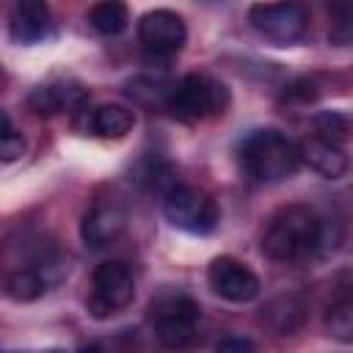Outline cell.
<instances>
[{"label": "cell", "instance_id": "cell-1", "mask_svg": "<svg viewBox=\"0 0 353 353\" xmlns=\"http://www.w3.org/2000/svg\"><path fill=\"white\" fill-rule=\"evenodd\" d=\"M323 240H325V223L317 218V212L306 204H290L270 218L262 234V251L270 259L295 262L323 248Z\"/></svg>", "mask_w": 353, "mask_h": 353}, {"label": "cell", "instance_id": "cell-2", "mask_svg": "<svg viewBox=\"0 0 353 353\" xmlns=\"http://www.w3.org/2000/svg\"><path fill=\"white\" fill-rule=\"evenodd\" d=\"M243 171L256 182H279L298 171V146L279 130H256L237 149Z\"/></svg>", "mask_w": 353, "mask_h": 353}, {"label": "cell", "instance_id": "cell-3", "mask_svg": "<svg viewBox=\"0 0 353 353\" xmlns=\"http://www.w3.org/2000/svg\"><path fill=\"white\" fill-rule=\"evenodd\" d=\"M168 113L179 121H201L210 116L223 113L229 105V91L223 83L207 77V74H185L165 99Z\"/></svg>", "mask_w": 353, "mask_h": 353}, {"label": "cell", "instance_id": "cell-4", "mask_svg": "<svg viewBox=\"0 0 353 353\" xmlns=\"http://www.w3.org/2000/svg\"><path fill=\"white\" fill-rule=\"evenodd\" d=\"M132 298H135V273L127 262L110 259V262H102L94 270L88 312L97 320H105V317L127 309L132 303Z\"/></svg>", "mask_w": 353, "mask_h": 353}, {"label": "cell", "instance_id": "cell-5", "mask_svg": "<svg viewBox=\"0 0 353 353\" xmlns=\"http://www.w3.org/2000/svg\"><path fill=\"white\" fill-rule=\"evenodd\" d=\"M163 212L176 229H185L193 234H207L218 223L215 199L193 185H171L163 193Z\"/></svg>", "mask_w": 353, "mask_h": 353}, {"label": "cell", "instance_id": "cell-6", "mask_svg": "<svg viewBox=\"0 0 353 353\" xmlns=\"http://www.w3.org/2000/svg\"><path fill=\"white\" fill-rule=\"evenodd\" d=\"M157 339L171 347L179 350L185 345H190V339L196 336V325H199V303L188 295H165L160 301L152 303V314H149Z\"/></svg>", "mask_w": 353, "mask_h": 353}, {"label": "cell", "instance_id": "cell-7", "mask_svg": "<svg viewBox=\"0 0 353 353\" xmlns=\"http://www.w3.org/2000/svg\"><path fill=\"white\" fill-rule=\"evenodd\" d=\"M251 25L276 44L298 41L309 28V11L301 3H256L248 11Z\"/></svg>", "mask_w": 353, "mask_h": 353}, {"label": "cell", "instance_id": "cell-8", "mask_svg": "<svg viewBox=\"0 0 353 353\" xmlns=\"http://www.w3.org/2000/svg\"><path fill=\"white\" fill-rule=\"evenodd\" d=\"M138 39L152 55H174L182 50L185 39H188V28L179 14H174L168 8H154L141 17Z\"/></svg>", "mask_w": 353, "mask_h": 353}, {"label": "cell", "instance_id": "cell-9", "mask_svg": "<svg viewBox=\"0 0 353 353\" xmlns=\"http://www.w3.org/2000/svg\"><path fill=\"white\" fill-rule=\"evenodd\" d=\"M207 279H210V287L232 301V303H245V301H254L259 295V279L256 273L243 265L240 259L234 256H218L210 262V270H207Z\"/></svg>", "mask_w": 353, "mask_h": 353}, {"label": "cell", "instance_id": "cell-10", "mask_svg": "<svg viewBox=\"0 0 353 353\" xmlns=\"http://www.w3.org/2000/svg\"><path fill=\"white\" fill-rule=\"evenodd\" d=\"M127 223V212H124V204L113 196H102L97 199L88 212L83 215V223H80V237L85 245L91 248H105L110 245L121 229Z\"/></svg>", "mask_w": 353, "mask_h": 353}, {"label": "cell", "instance_id": "cell-11", "mask_svg": "<svg viewBox=\"0 0 353 353\" xmlns=\"http://www.w3.org/2000/svg\"><path fill=\"white\" fill-rule=\"evenodd\" d=\"M50 30V8L41 0H22L8 17V33L17 44H36Z\"/></svg>", "mask_w": 353, "mask_h": 353}, {"label": "cell", "instance_id": "cell-12", "mask_svg": "<svg viewBox=\"0 0 353 353\" xmlns=\"http://www.w3.org/2000/svg\"><path fill=\"white\" fill-rule=\"evenodd\" d=\"M298 154H301V160L309 168H314L317 174H323L328 179H339L347 171V154H345V149L336 146V143H328V141H323L317 135L306 138L298 146Z\"/></svg>", "mask_w": 353, "mask_h": 353}, {"label": "cell", "instance_id": "cell-13", "mask_svg": "<svg viewBox=\"0 0 353 353\" xmlns=\"http://www.w3.org/2000/svg\"><path fill=\"white\" fill-rule=\"evenodd\" d=\"M88 94L83 85L77 83H52V85H41L30 94V108L36 113H61V110H83Z\"/></svg>", "mask_w": 353, "mask_h": 353}, {"label": "cell", "instance_id": "cell-14", "mask_svg": "<svg viewBox=\"0 0 353 353\" xmlns=\"http://www.w3.org/2000/svg\"><path fill=\"white\" fill-rule=\"evenodd\" d=\"M135 124V113L124 105H99L88 116V127L99 138H124Z\"/></svg>", "mask_w": 353, "mask_h": 353}, {"label": "cell", "instance_id": "cell-15", "mask_svg": "<svg viewBox=\"0 0 353 353\" xmlns=\"http://www.w3.org/2000/svg\"><path fill=\"white\" fill-rule=\"evenodd\" d=\"M88 22H91V28H94L97 33H102V36H119V33L127 28V22H130V11H127L124 3H116V0H110V3H97V6L88 11Z\"/></svg>", "mask_w": 353, "mask_h": 353}, {"label": "cell", "instance_id": "cell-16", "mask_svg": "<svg viewBox=\"0 0 353 353\" xmlns=\"http://www.w3.org/2000/svg\"><path fill=\"white\" fill-rule=\"evenodd\" d=\"M47 287V279H41L39 270H17L6 279V292L14 301H36Z\"/></svg>", "mask_w": 353, "mask_h": 353}, {"label": "cell", "instance_id": "cell-17", "mask_svg": "<svg viewBox=\"0 0 353 353\" xmlns=\"http://www.w3.org/2000/svg\"><path fill=\"white\" fill-rule=\"evenodd\" d=\"M347 132H350V121H347L345 113L328 110V113H320V116L314 119V135L323 138V141H328V143L342 146L345 138H347Z\"/></svg>", "mask_w": 353, "mask_h": 353}, {"label": "cell", "instance_id": "cell-18", "mask_svg": "<svg viewBox=\"0 0 353 353\" xmlns=\"http://www.w3.org/2000/svg\"><path fill=\"white\" fill-rule=\"evenodd\" d=\"M325 328L336 339H342V342H350L353 339V306H350L347 298H342V301H336V303L328 306V312H325Z\"/></svg>", "mask_w": 353, "mask_h": 353}, {"label": "cell", "instance_id": "cell-19", "mask_svg": "<svg viewBox=\"0 0 353 353\" xmlns=\"http://www.w3.org/2000/svg\"><path fill=\"white\" fill-rule=\"evenodd\" d=\"M276 314H279V320H273V328L287 334V331H292L303 320V303L298 298H292V295L281 298V301H273L268 306V317H276Z\"/></svg>", "mask_w": 353, "mask_h": 353}, {"label": "cell", "instance_id": "cell-20", "mask_svg": "<svg viewBox=\"0 0 353 353\" xmlns=\"http://www.w3.org/2000/svg\"><path fill=\"white\" fill-rule=\"evenodd\" d=\"M22 152H25V138H22V132H19V130L11 124V119L0 110V160L11 163V160H17Z\"/></svg>", "mask_w": 353, "mask_h": 353}, {"label": "cell", "instance_id": "cell-21", "mask_svg": "<svg viewBox=\"0 0 353 353\" xmlns=\"http://www.w3.org/2000/svg\"><path fill=\"white\" fill-rule=\"evenodd\" d=\"M331 14H334V22H331L328 39L334 44H350V33H353V28H350V6L339 3V6L331 8Z\"/></svg>", "mask_w": 353, "mask_h": 353}, {"label": "cell", "instance_id": "cell-22", "mask_svg": "<svg viewBox=\"0 0 353 353\" xmlns=\"http://www.w3.org/2000/svg\"><path fill=\"white\" fill-rule=\"evenodd\" d=\"M215 353H259V350H256V345H254L251 339H245V336H229V339L218 342Z\"/></svg>", "mask_w": 353, "mask_h": 353}, {"label": "cell", "instance_id": "cell-23", "mask_svg": "<svg viewBox=\"0 0 353 353\" xmlns=\"http://www.w3.org/2000/svg\"><path fill=\"white\" fill-rule=\"evenodd\" d=\"M77 353H105V350H102L99 345H85V347H80Z\"/></svg>", "mask_w": 353, "mask_h": 353}, {"label": "cell", "instance_id": "cell-24", "mask_svg": "<svg viewBox=\"0 0 353 353\" xmlns=\"http://www.w3.org/2000/svg\"><path fill=\"white\" fill-rule=\"evenodd\" d=\"M44 353H63V350H58V347H52V350H44Z\"/></svg>", "mask_w": 353, "mask_h": 353}]
</instances>
